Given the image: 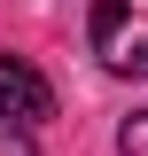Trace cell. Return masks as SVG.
Masks as SVG:
<instances>
[{
	"label": "cell",
	"instance_id": "obj_3",
	"mask_svg": "<svg viewBox=\"0 0 148 156\" xmlns=\"http://www.w3.org/2000/svg\"><path fill=\"white\" fill-rule=\"evenodd\" d=\"M0 156H39L31 125H23V117H8V109H0Z\"/></svg>",
	"mask_w": 148,
	"mask_h": 156
},
{
	"label": "cell",
	"instance_id": "obj_4",
	"mask_svg": "<svg viewBox=\"0 0 148 156\" xmlns=\"http://www.w3.org/2000/svg\"><path fill=\"white\" fill-rule=\"evenodd\" d=\"M117 156H148V109H132L117 125Z\"/></svg>",
	"mask_w": 148,
	"mask_h": 156
},
{
	"label": "cell",
	"instance_id": "obj_1",
	"mask_svg": "<svg viewBox=\"0 0 148 156\" xmlns=\"http://www.w3.org/2000/svg\"><path fill=\"white\" fill-rule=\"evenodd\" d=\"M86 39H93V55H101V70L148 78V0H93Z\"/></svg>",
	"mask_w": 148,
	"mask_h": 156
},
{
	"label": "cell",
	"instance_id": "obj_2",
	"mask_svg": "<svg viewBox=\"0 0 148 156\" xmlns=\"http://www.w3.org/2000/svg\"><path fill=\"white\" fill-rule=\"evenodd\" d=\"M0 109H8V117H23L31 133L55 117V86L39 78V62H31V55H0Z\"/></svg>",
	"mask_w": 148,
	"mask_h": 156
}]
</instances>
